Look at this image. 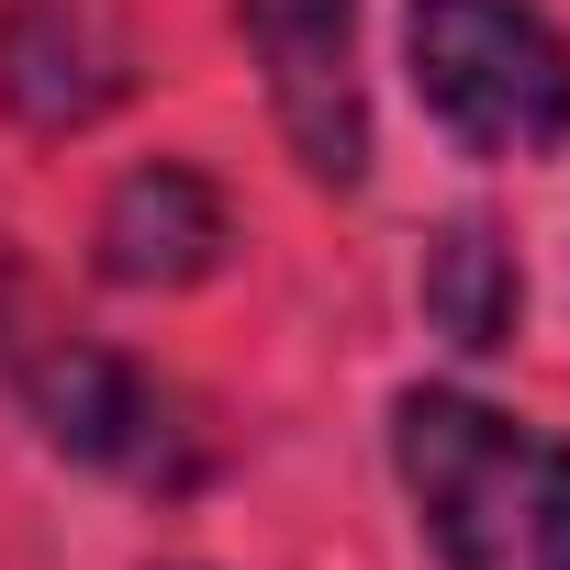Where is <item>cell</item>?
I'll return each instance as SVG.
<instances>
[{"label":"cell","mask_w":570,"mask_h":570,"mask_svg":"<svg viewBox=\"0 0 570 570\" xmlns=\"http://www.w3.org/2000/svg\"><path fill=\"white\" fill-rule=\"evenodd\" d=\"M246 46L268 68V112L292 135L303 179L358 190L370 179V90H358V0H235Z\"/></svg>","instance_id":"4"},{"label":"cell","mask_w":570,"mask_h":570,"mask_svg":"<svg viewBox=\"0 0 570 570\" xmlns=\"http://www.w3.org/2000/svg\"><path fill=\"white\" fill-rule=\"evenodd\" d=\"M12 381H23L35 425H46L68 459H90V470H124V481H146V492H179V481L202 470V436L179 425V403H168L135 358H112V347H90V336H35V347L12 358Z\"/></svg>","instance_id":"3"},{"label":"cell","mask_w":570,"mask_h":570,"mask_svg":"<svg viewBox=\"0 0 570 570\" xmlns=\"http://www.w3.org/2000/svg\"><path fill=\"white\" fill-rule=\"evenodd\" d=\"M224 257V202L213 179L190 168H135L112 202H101V279H124V292H179V279H202Z\"/></svg>","instance_id":"6"},{"label":"cell","mask_w":570,"mask_h":570,"mask_svg":"<svg viewBox=\"0 0 570 570\" xmlns=\"http://www.w3.org/2000/svg\"><path fill=\"white\" fill-rule=\"evenodd\" d=\"M0 101H12L35 135H79L124 101V35L90 12V0H23L0 23Z\"/></svg>","instance_id":"5"},{"label":"cell","mask_w":570,"mask_h":570,"mask_svg":"<svg viewBox=\"0 0 570 570\" xmlns=\"http://www.w3.org/2000/svg\"><path fill=\"white\" fill-rule=\"evenodd\" d=\"M514 314H525V268H514V246H503L481 213H459V224L425 246V325H436L448 347L492 358V347H514Z\"/></svg>","instance_id":"7"},{"label":"cell","mask_w":570,"mask_h":570,"mask_svg":"<svg viewBox=\"0 0 570 570\" xmlns=\"http://www.w3.org/2000/svg\"><path fill=\"white\" fill-rule=\"evenodd\" d=\"M414 90L470 157H548L570 135V46L537 0H414Z\"/></svg>","instance_id":"2"},{"label":"cell","mask_w":570,"mask_h":570,"mask_svg":"<svg viewBox=\"0 0 570 570\" xmlns=\"http://www.w3.org/2000/svg\"><path fill=\"white\" fill-rule=\"evenodd\" d=\"M392 470L448 570H570V448L559 436L470 392H403Z\"/></svg>","instance_id":"1"}]
</instances>
